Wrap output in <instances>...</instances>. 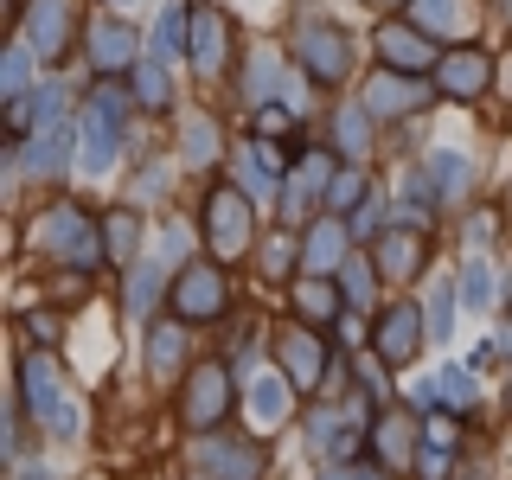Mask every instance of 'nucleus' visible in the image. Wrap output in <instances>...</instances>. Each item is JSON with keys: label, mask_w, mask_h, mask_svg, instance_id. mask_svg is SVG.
<instances>
[{"label": "nucleus", "mask_w": 512, "mask_h": 480, "mask_svg": "<svg viewBox=\"0 0 512 480\" xmlns=\"http://www.w3.org/2000/svg\"><path fill=\"white\" fill-rule=\"evenodd\" d=\"M365 103L372 109H404V103H416V84H391V77H384V84H372Z\"/></svg>", "instance_id": "21"}, {"label": "nucleus", "mask_w": 512, "mask_h": 480, "mask_svg": "<svg viewBox=\"0 0 512 480\" xmlns=\"http://www.w3.org/2000/svg\"><path fill=\"white\" fill-rule=\"evenodd\" d=\"M333 256H340V231H314V244H308V263H333Z\"/></svg>", "instance_id": "28"}, {"label": "nucleus", "mask_w": 512, "mask_h": 480, "mask_svg": "<svg viewBox=\"0 0 512 480\" xmlns=\"http://www.w3.org/2000/svg\"><path fill=\"white\" fill-rule=\"evenodd\" d=\"M455 295H461V288H436V308H429V314H436V320H429V333H442V340H448V333H455Z\"/></svg>", "instance_id": "23"}, {"label": "nucleus", "mask_w": 512, "mask_h": 480, "mask_svg": "<svg viewBox=\"0 0 512 480\" xmlns=\"http://www.w3.org/2000/svg\"><path fill=\"white\" fill-rule=\"evenodd\" d=\"M180 346H186L180 333H173V327H160L154 340H148V365H173V359H180Z\"/></svg>", "instance_id": "24"}, {"label": "nucleus", "mask_w": 512, "mask_h": 480, "mask_svg": "<svg viewBox=\"0 0 512 480\" xmlns=\"http://www.w3.org/2000/svg\"><path fill=\"white\" fill-rule=\"evenodd\" d=\"M416 20H423L429 32H442L448 20H455V13H448V0H416Z\"/></svg>", "instance_id": "30"}, {"label": "nucleus", "mask_w": 512, "mask_h": 480, "mask_svg": "<svg viewBox=\"0 0 512 480\" xmlns=\"http://www.w3.org/2000/svg\"><path fill=\"white\" fill-rule=\"evenodd\" d=\"M378 52L397 64V71H423L429 64V45L416 39V32H404V26H384V39H378Z\"/></svg>", "instance_id": "8"}, {"label": "nucleus", "mask_w": 512, "mask_h": 480, "mask_svg": "<svg viewBox=\"0 0 512 480\" xmlns=\"http://www.w3.org/2000/svg\"><path fill=\"white\" fill-rule=\"evenodd\" d=\"M128 244H135V218H128V212H116V218H109V250H116V256H128Z\"/></svg>", "instance_id": "29"}, {"label": "nucleus", "mask_w": 512, "mask_h": 480, "mask_svg": "<svg viewBox=\"0 0 512 480\" xmlns=\"http://www.w3.org/2000/svg\"><path fill=\"white\" fill-rule=\"evenodd\" d=\"M301 58H314V77H320V84H333V77L346 71V39H340V32H327V26H308V32H301Z\"/></svg>", "instance_id": "4"}, {"label": "nucleus", "mask_w": 512, "mask_h": 480, "mask_svg": "<svg viewBox=\"0 0 512 480\" xmlns=\"http://www.w3.org/2000/svg\"><path fill=\"white\" fill-rule=\"evenodd\" d=\"M154 295H160V269H141V276H135V288H128V301H135V314L148 308Z\"/></svg>", "instance_id": "27"}, {"label": "nucleus", "mask_w": 512, "mask_h": 480, "mask_svg": "<svg viewBox=\"0 0 512 480\" xmlns=\"http://www.w3.org/2000/svg\"><path fill=\"white\" fill-rule=\"evenodd\" d=\"M218 301H224L218 276H212V269H192V276H186V288H180V308H186V314H212Z\"/></svg>", "instance_id": "17"}, {"label": "nucleus", "mask_w": 512, "mask_h": 480, "mask_svg": "<svg viewBox=\"0 0 512 480\" xmlns=\"http://www.w3.org/2000/svg\"><path fill=\"white\" fill-rule=\"evenodd\" d=\"M365 199V173H340L333 180V212H346V205H359Z\"/></svg>", "instance_id": "25"}, {"label": "nucleus", "mask_w": 512, "mask_h": 480, "mask_svg": "<svg viewBox=\"0 0 512 480\" xmlns=\"http://www.w3.org/2000/svg\"><path fill=\"white\" fill-rule=\"evenodd\" d=\"M461 301H468V308H487V301H493L487 263H468V269H461Z\"/></svg>", "instance_id": "19"}, {"label": "nucleus", "mask_w": 512, "mask_h": 480, "mask_svg": "<svg viewBox=\"0 0 512 480\" xmlns=\"http://www.w3.org/2000/svg\"><path fill=\"white\" fill-rule=\"evenodd\" d=\"M26 84V45L20 52H7V90H20Z\"/></svg>", "instance_id": "36"}, {"label": "nucleus", "mask_w": 512, "mask_h": 480, "mask_svg": "<svg viewBox=\"0 0 512 480\" xmlns=\"http://www.w3.org/2000/svg\"><path fill=\"white\" fill-rule=\"evenodd\" d=\"M340 288H346V301H359V308H372V269H365V263H346Z\"/></svg>", "instance_id": "22"}, {"label": "nucleus", "mask_w": 512, "mask_h": 480, "mask_svg": "<svg viewBox=\"0 0 512 480\" xmlns=\"http://www.w3.org/2000/svg\"><path fill=\"white\" fill-rule=\"evenodd\" d=\"M282 359H288V378L295 384H314L327 372V352H320V340H308V333H295V340L282 346Z\"/></svg>", "instance_id": "10"}, {"label": "nucleus", "mask_w": 512, "mask_h": 480, "mask_svg": "<svg viewBox=\"0 0 512 480\" xmlns=\"http://www.w3.org/2000/svg\"><path fill=\"white\" fill-rule=\"evenodd\" d=\"M359 480H372V474H359Z\"/></svg>", "instance_id": "38"}, {"label": "nucleus", "mask_w": 512, "mask_h": 480, "mask_svg": "<svg viewBox=\"0 0 512 480\" xmlns=\"http://www.w3.org/2000/svg\"><path fill=\"white\" fill-rule=\"evenodd\" d=\"M276 90V58H256V71H250V96H269Z\"/></svg>", "instance_id": "32"}, {"label": "nucleus", "mask_w": 512, "mask_h": 480, "mask_svg": "<svg viewBox=\"0 0 512 480\" xmlns=\"http://www.w3.org/2000/svg\"><path fill=\"white\" fill-rule=\"evenodd\" d=\"M237 167H244V186L256 199L276 192V148H269V141H244V148H237Z\"/></svg>", "instance_id": "5"}, {"label": "nucleus", "mask_w": 512, "mask_h": 480, "mask_svg": "<svg viewBox=\"0 0 512 480\" xmlns=\"http://www.w3.org/2000/svg\"><path fill=\"white\" fill-rule=\"evenodd\" d=\"M301 308H314V314H333V288H320V282H301Z\"/></svg>", "instance_id": "33"}, {"label": "nucleus", "mask_w": 512, "mask_h": 480, "mask_svg": "<svg viewBox=\"0 0 512 480\" xmlns=\"http://www.w3.org/2000/svg\"><path fill=\"white\" fill-rule=\"evenodd\" d=\"M442 90H448V96H480V90H487V58H480V52L448 58V64H442Z\"/></svg>", "instance_id": "6"}, {"label": "nucleus", "mask_w": 512, "mask_h": 480, "mask_svg": "<svg viewBox=\"0 0 512 480\" xmlns=\"http://www.w3.org/2000/svg\"><path fill=\"white\" fill-rule=\"evenodd\" d=\"M45 244L52 250H71L77 263H90L96 244H84V212H52V224H45Z\"/></svg>", "instance_id": "7"}, {"label": "nucleus", "mask_w": 512, "mask_h": 480, "mask_svg": "<svg viewBox=\"0 0 512 480\" xmlns=\"http://www.w3.org/2000/svg\"><path fill=\"white\" fill-rule=\"evenodd\" d=\"M186 416H192V423H218V416H224V378H218V372H205V378H192V397H186Z\"/></svg>", "instance_id": "14"}, {"label": "nucleus", "mask_w": 512, "mask_h": 480, "mask_svg": "<svg viewBox=\"0 0 512 480\" xmlns=\"http://www.w3.org/2000/svg\"><path fill=\"white\" fill-rule=\"evenodd\" d=\"M128 58H135V32L128 26H96V64H103V71H122Z\"/></svg>", "instance_id": "16"}, {"label": "nucleus", "mask_w": 512, "mask_h": 480, "mask_svg": "<svg viewBox=\"0 0 512 480\" xmlns=\"http://www.w3.org/2000/svg\"><path fill=\"white\" fill-rule=\"evenodd\" d=\"M32 122H39V116H32V96H13V109H7V128H13V135H26Z\"/></svg>", "instance_id": "34"}, {"label": "nucleus", "mask_w": 512, "mask_h": 480, "mask_svg": "<svg viewBox=\"0 0 512 480\" xmlns=\"http://www.w3.org/2000/svg\"><path fill=\"white\" fill-rule=\"evenodd\" d=\"M116 148H122V96L96 90L84 103V167L103 173L109 160H116Z\"/></svg>", "instance_id": "1"}, {"label": "nucleus", "mask_w": 512, "mask_h": 480, "mask_svg": "<svg viewBox=\"0 0 512 480\" xmlns=\"http://www.w3.org/2000/svg\"><path fill=\"white\" fill-rule=\"evenodd\" d=\"M327 167H333L327 154H308V160H301V173H295V180H288V218H301V205H308L314 192L327 186Z\"/></svg>", "instance_id": "11"}, {"label": "nucleus", "mask_w": 512, "mask_h": 480, "mask_svg": "<svg viewBox=\"0 0 512 480\" xmlns=\"http://www.w3.org/2000/svg\"><path fill=\"white\" fill-rule=\"evenodd\" d=\"M282 404H288V391H282V384L250 359V410L263 416V423H282Z\"/></svg>", "instance_id": "13"}, {"label": "nucleus", "mask_w": 512, "mask_h": 480, "mask_svg": "<svg viewBox=\"0 0 512 480\" xmlns=\"http://www.w3.org/2000/svg\"><path fill=\"white\" fill-rule=\"evenodd\" d=\"M212 237H218V250L244 244V199H237V192H218L212 199Z\"/></svg>", "instance_id": "9"}, {"label": "nucleus", "mask_w": 512, "mask_h": 480, "mask_svg": "<svg viewBox=\"0 0 512 480\" xmlns=\"http://www.w3.org/2000/svg\"><path fill=\"white\" fill-rule=\"evenodd\" d=\"M64 122H58V90H45V128H39V141L26 148V173H58L64 167Z\"/></svg>", "instance_id": "2"}, {"label": "nucleus", "mask_w": 512, "mask_h": 480, "mask_svg": "<svg viewBox=\"0 0 512 480\" xmlns=\"http://www.w3.org/2000/svg\"><path fill=\"white\" fill-rule=\"evenodd\" d=\"M20 480H45V474H39V468H26V474H20Z\"/></svg>", "instance_id": "37"}, {"label": "nucleus", "mask_w": 512, "mask_h": 480, "mask_svg": "<svg viewBox=\"0 0 512 480\" xmlns=\"http://www.w3.org/2000/svg\"><path fill=\"white\" fill-rule=\"evenodd\" d=\"M192 58H199V71H212V64L224 58V20L212 7L199 13V26H192Z\"/></svg>", "instance_id": "15"}, {"label": "nucleus", "mask_w": 512, "mask_h": 480, "mask_svg": "<svg viewBox=\"0 0 512 480\" xmlns=\"http://www.w3.org/2000/svg\"><path fill=\"white\" fill-rule=\"evenodd\" d=\"M461 180H468V160H461V154H436V186L455 192Z\"/></svg>", "instance_id": "26"}, {"label": "nucleus", "mask_w": 512, "mask_h": 480, "mask_svg": "<svg viewBox=\"0 0 512 480\" xmlns=\"http://www.w3.org/2000/svg\"><path fill=\"white\" fill-rule=\"evenodd\" d=\"M64 13H71L64 0H39V7H32V45H39V52H58L64 45V26H71Z\"/></svg>", "instance_id": "12"}, {"label": "nucleus", "mask_w": 512, "mask_h": 480, "mask_svg": "<svg viewBox=\"0 0 512 480\" xmlns=\"http://www.w3.org/2000/svg\"><path fill=\"white\" fill-rule=\"evenodd\" d=\"M378 256H384V276H404V263H416V244L397 231V237H384V244H378Z\"/></svg>", "instance_id": "20"}, {"label": "nucleus", "mask_w": 512, "mask_h": 480, "mask_svg": "<svg viewBox=\"0 0 512 480\" xmlns=\"http://www.w3.org/2000/svg\"><path fill=\"white\" fill-rule=\"evenodd\" d=\"M141 103H167V77H160V64H148V71H141Z\"/></svg>", "instance_id": "31"}, {"label": "nucleus", "mask_w": 512, "mask_h": 480, "mask_svg": "<svg viewBox=\"0 0 512 480\" xmlns=\"http://www.w3.org/2000/svg\"><path fill=\"white\" fill-rule=\"evenodd\" d=\"M442 391L448 397H474V378L461 372V365H448V372H442Z\"/></svg>", "instance_id": "35"}, {"label": "nucleus", "mask_w": 512, "mask_h": 480, "mask_svg": "<svg viewBox=\"0 0 512 480\" xmlns=\"http://www.w3.org/2000/svg\"><path fill=\"white\" fill-rule=\"evenodd\" d=\"M416 320H423L416 308H397V314H384V327H378V352H384L391 365H404L410 352L423 346V327H416Z\"/></svg>", "instance_id": "3"}, {"label": "nucleus", "mask_w": 512, "mask_h": 480, "mask_svg": "<svg viewBox=\"0 0 512 480\" xmlns=\"http://www.w3.org/2000/svg\"><path fill=\"white\" fill-rule=\"evenodd\" d=\"M199 461H212V468H224V480H250L256 474V455L250 448H224V442H205Z\"/></svg>", "instance_id": "18"}]
</instances>
